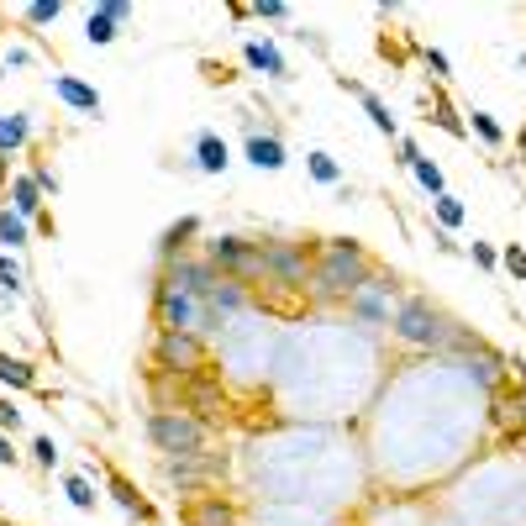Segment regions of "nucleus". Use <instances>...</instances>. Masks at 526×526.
<instances>
[{"instance_id": "nucleus-1", "label": "nucleus", "mask_w": 526, "mask_h": 526, "mask_svg": "<svg viewBox=\"0 0 526 526\" xmlns=\"http://www.w3.org/2000/svg\"><path fill=\"white\" fill-rule=\"evenodd\" d=\"M369 274H374V263H369V253H363L358 242L327 237V248L311 258V285H306V290H311L316 300H342V306H348V295H353Z\"/></svg>"}, {"instance_id": "nucleus-2", "label": "nucleus", "mask_w": 526, "mask_h": 526, "mask_svg": "<svg viewBox=\"0 0 526 526\" xmlns=\"http://www.w3.org/2000/svg\"><path fill=\"white\" fill-rule=\"evenodd\" d=\"M390 332L406 342V348H448V342L463 337V332H453V321L442 316L432 300H421V295L400 300V306L390 311Z\"/></svg>"}, {"instance_id": "nucleus-3", "label": "nucleus", "mask_w": 526, "mask_h": 526, "mask_svg": "<svg viewBox=\"0 0 526 526\" xmlns=\"http://www.w3.org/2000/svg\"><path fill=\"white\" fill-rule=\"evenodd\" d=\"M211 263L216 274L237 279V285H253V279H263V242H248L237 232H221V237H206V253H200Z\"/></svg>"}, {"instance_id": "nucleus-4", "label": "nucleus", "mask_w": 526, "mask_h": 526, "mask_svg": "<svg viewBox=\"0 0 526 526\" xmlns=\"http://www.w3.org/2000/svg\"><path fill=\"white\" fill-rule=\"evenodd\" d=\"M148 437H153V448L169 453V458L206 453V421L190 416V411H153L148 416Z\"/></svg>"}, {"instance_id": "nucleus-5", "label": "nucleus", "mask_w": 526, "mask_h": 526, "mask_svg": "<svg viewBox=\"0 0 526 526\" xmlns=\"http://www.w3.org/2000/svg\"><path fill=\"white\" fill-rule=\"evenodd\" d=\"M263 285L306 290L311 285V253L300 242H263Z\"/></svg>"}, {"instance_id": "nucleus-6", "label": "nucleus", "mask_w": 526, "mask_h": 526, "mask_svg": "<svg viewBox=\"0 0 526 526\" xmlns=\"http://www.w3.org/2000/svg\"><path fill=\"white\" fill-rule=\"evenodd\" d=\"M390 306H395V279H384V274H369L348 295V316H353V327H363V332L390 327Z\"/></svg>"}, {"instance_id": "nucleus-7", "label": "nucleus", "mask_w": 526, "mask_h": 526, "mask_svg": "<svg viewBox=\"0 0 526 526\" xmlns=\"http://www.w3.org/2000/svg\"><path fill=\"white\" fill-rule=\"evenodd\" d=\"M153 311H158V332H195L200 337V321H206V311H200V300L174 290L169 279H158L153 290Z\"/></svg>"}, {"instance_id": "nucleus-8", "label": "nucleus", "mask_w": 526, "mask_h": 526, "mask_svg": "<svg viewBox=\"0 0 526 526\" xmlns=\"http://www.w3.org/2000/svg\"><path fill=\"white\" fill-rule=\"evenodd\" d=\"M153 358H158V369H164V374H200V369H206V337H195V332H158Z\"/></svg>"}, {"instance_id": "nucleus-9", "label": "nucleus", "mask_w": 526, "mask_h": 526, "mask_svg": "<svg viewBox=\"0 0 526 526\" xmlns=\"http://www.w3.org/2000/svg\"><path fill=\"white\" fill-rule=\"evenodd\" d=\"M6 195H11V211L22 216V221H37L43 232H53V216L43 211V206H48V195L37 190V179H32V174H11Z\"/></svg>"}, {"instance_id": "nucleus-10", "label": "nucleus", "mask_w": 526, "mask_h": 526, "mask_svg": "<svg viewBox=\"0 0 526 526\" xmlns=\"http://www.w3.org/2000/svg\"><path fill=\"white\" fill-rule=\"evenodd\" d=\"M242 64L263 79H290V58L279 53L274 37H248V43H242Z\"/></svg>"}, {"instance_id": "nucleus-11", "label": "nucleus", "mask_w": 526, "mask_h": 526, "mask_svg": "<svg viewBox=\"0 0 526 526\" xmlns=\"http://www.w3.org/2000/svg\"><path fill=\"white\" fill-rule=\"evenodd\" d=\"M242 158H248V164L253 169H263V174H279V169H285L290 164V153H285V143H279V137L274 132H248V143H242Z\"/></svg>"}, {"instance_id": "nucleus-12", "label": "nucleus", "mask_w": 526, "mask_h": 526, "mask_svg": "<svg viewBox=\"0 0 526 526\" xmlns=\"http://www.w3.org/2000/svg\"><path fill=\"white\" fill-rule=\"evenodd\" d=\"M232 169V148H227V137L211 132V127H200L195 132V174H227Z\"/></svg>"}, {"instance_id": "nucleus-13", "label": "nucleus", "mask_w": 526, "mask_h": 526, "mask_svg": "<svg viewBox=\"0 0 526 526\" xmlns=\"http://www.w3.org/2000/svg\"><path fill=\"white\" fill-rule=\"evenodd\" d=\"M53 95L64 100L69 111H79V116H100V90L85 85L79 74H53Z\"/></svg>"}, {"instance_id": "nucleus-14", "label": "nucleus", "mask_w": 526, "mask_h": 526, "mask_svg": "<svg viewBox=\"0 0 526 526\" xmlns=\"http://www.w3.org/2000/svg\"><path fill=\"white\" fill-rule=\"evenodd\" d=\"M27 143H32V111H11V116H0V158L22 153Z\"/></svg>"}, {"instance_id": "nucleus-15", "label": "nucleus", "mask_w": 526, "mask_h": 526, "mask_svg": "<svg viewBox=\"0 0 526 526\" xmlns=\"http://www.w3.org/2000/svg\"><path fill=\"white\" fill-rule=\"evenodd\" d=\"M353 95L363 100V116L374 121V132H379V137H390V143H395V137H400V121H395V111L384 106V100H379L374 90H363V85H353Z\"/></svg>"}, {"instance_id": "nucleus-16", "label": "nucleus", "mask_w": 526, "mask_h": 526, "mask_svg": "<svg viewBox=\"0 0 526 526\" xmlns=\"http://www.w3.org/2000/svg\"><path fill=\"white\" fill-rule=\"evenodd\" d=\"M195 232H200V216H179L174 227L164 232V242H158V258L174 263L179 253H190V237H195Z\"/></svg>"}, {"instance_id": "nucleus-17", "label": "nucleus", "mask_w": 526, "mask_h": 526, "mask_svg": "<svg viewBox=\"0 0 526 526\" xmlns=\"http://www.w3.org/2000/svg\"><path fill=\"white\" fill-rule=\"evenodd\" d=\"M27 242H32V221H22L11 206H0V248H6V253H22Z\"/></svg>"}, {"instance_id": "nucleus-18", "label": "nucleus", "mask_w": 526, "mask_h": 526, "mask_svg": "<svg viewBox=\"0 0 526 526\" xmlns=\"http://www.w3.org/2000/svg\"><path fill=\"white\" fill-rule=\"evenodd\" d=\"M116 32H121V22H116L106 6H95V11L85 16V43H90V48H111Z\"/></svg>"}, {"instance_id": "nucleus-19", "label": "nucleus", "mask_w": 526, "mask_h": 526, "mask_svg": "<svg viewBox=\"0 0 526 526\" xmlns=\"http://www.w3.org/2000/svg\"><path fill=\"white\" fill-rule=\"evenodd\" d=\"M0 384H6V390H32L37 384V369L27 358H11L6 348H0Z\"/></svg>"}, {"instance_id": "nucleus-20", "label": "nucleus", "mask_w": 526, "mask_h": 526, "mask_svg": "<svg viewBox=\"0 0 526 526\" xmlns=\"http://www.w3.org/2000/svg\"><path fill=\"white\" fill-rule=\"evenodd\" d=\"M306 174L316 179V185H327V190H342V164L332 153H321V148L306 153Z\"/></svg>"}, {"instance_id": "nucleus-21", "label": "nucleus", "mask_w": 526, "mask_h": 526, "mask_svg": "<svg viewBox=\"0 0 526 526\" xmlns=\"http://www.w3.org/2000/svg\"><path fill=\"white\" fill-rule=\"evenodd\" d=\"M411 174H416V185L427 190L432 200H437V195H448V174H442V164H437V158H427V153H421L416 164H411Z\"/></svg>"}, {"instance_id": "nucleus-22", "label": "nucleus", "mask_w": 526, "mask_h": 526, "mask_svg": "<svg viewBox=\"0 0 526 526\" xmlns=\"http://www.w3.org/2000/svg\"><path fill=\"white\" fill-rule=\"evenodd\" d=\"M432 216H437V227H442V232H458L463 221H469V206H463V200L448 190V195H437V200H432Z\"/></svg>"}, {"instance_id": "nucleus-23", "label": "nucleus", "mask_w": 526, "mask_h": 526, "mask_svg": "<svg viewBox=\"0 0 526 526\" xmlns=\"http://www.w3.org/2000/svg\"><path fill=\"white\" fill-rule=\"evenodd\" d=\"M469 132H479L484 148H505V127H500L490 111H469Z\"/></svg>"}, {"instance_id": "nucleus-24", "label": "nucleus", "mask_w": 526, "mask_h": 526, "mask_svg": "<svg viewBox=\"0 0 526 526\" xmlns=\"http://www.w3.org/2000/svg\"><path fill=\"white\" fill-rule=\"evenodd\" d=\"M190 526H232V511H227V505H221V495H206V500L195 505Z\"/></svg>"}, {"instance_id": "nucleus-25", "label": "nucleus", "mask_w": 526, "mask_h": 526, "mask_svg": "<svg viewBox=\"0 0 526 526\" xmlns=\"http://www.w3.org/2000/svg\"><path fill=\"white\" fill-rule=\"evenodd\" d=\"M0 290H6L11 300L27 295V269H22V263H16L11 253H0Z\"/></svg>"}, {"instance_id": "nucleus-26", "label": "nucleus", "mask_w": 526, "mask_h": 526, "mask_svg": "<svg viewBox=\"0 0 526 526\" xmlns=\"http://www.w3.org/2000/svg\"><path fill=\"white\" fill-rule=\"evenodd\" d=\"M64 495H69L74 511H95V500H100V495H95V484H90L85 474H69V479H64Z\"/></svg>"}, {"instance_id": "nucleus-27", "label": "nucleus", "mask_w": 526, "mask_h": 526, "mask_svg": "<svg viewBox=\"0 0 526 526\" xmlns=\"http://www.w3.org/2000/svg\"><path fill=\"white\" fill-rule=\"evenodd\" d=\"M22 16H27V27H53L58 16H64V0H32Z\"/></svg>"}, {"instance_id": "nucleus-28", "label": "nucleus", "mask_w": 526, "mask_h": 526, "mask_svg": "<svg viewBox=\"0 0 526 526\" xmlns=\"http://www.w3.org/2000/svg\"><path fill=\"white\" fill-rule=\"evenodd\" d=\"M421 64H427V74L437 79V85H448V79H453V58L442 53V48H432V43L421 48Z\"/></svg>"}, {"instance_id": "nucleus-29", "label": "nucleus", "mask_w": 526, "mask_h": 526, "mask_svg": "<svg viewBox=\"0 0 526 526\" xmlns=\"http://www.w3.org/2000/svg\"><path fill=\"white\" fill-rule=\"evenodd\" d=\"M432 121H437L448 137H469V121H458V111L448 106V100H437V106H432Z\"/></svg>"}, {"instance_id": "nucleus-30", "label": "nucleus", "mask_w": 526, "mask_h": 526, "mask_svg": "<svg viewBox=\"0 0 526 526\" xmlns=\"http://www.w3.org/2000/svg\"><path fill=\"white\" fill-rule=\"evenodd\" d=\"M248 16H258V22H285L290 6L285 0H258V6H248Z\"/></svg>"}, {"instance_id": "nucleus-31", "label": "nucleus", "mask_w": 526, "mask_h": 526, "mask_svg": "<svg viewBox=\"0 0 526 526\" xmlns=\"http://www.w3.org/2000/svg\"><path fill=\"white\" fill-rule=\"evenodd\" d=\"M395 153H400L395 164H400V169H411L416 158H421V143H416V137H406V132H400V137H395Z\"/></svg>"}, {"instance_id": "nucleus-32", "label": "nucleus", "mask_w": 526, "mask_h": 526, "mask_svg": "<svg viewBox=\"0 0 526 526\" xmlns=\"http://www.w3.org/2000/svg\"><path fill=\"white\" fill-rule=\"evenodd\" d=\"M32 458L43 463V469H58V442H53V437H37V442H32Z\"/></svg>"}, {"instance_id": "nucleus-33", "label": "nucleus", "mask_w": 526, "mask_h": 526, "mask_svg": "<svg viewBox=\"0 0 526 526\" xmlns=\"http://www.w3.org/2000/svg\"><path fill=\"white\" fill-rule=\"evenodd\" d=\"M16 427H22V406L6 395V400H0V432H16Z\"/></svg>"}, {"instance_id": "nucleus-34", "label": "nucleus", "mask_w": 526, "mask_h": 526, "mask_svg": "<svg viewBox=\"0 0 526 526\" xmlns=\"http://www.w3.org/2000/svg\"><path fill=\"white\" fill-rule=\"evenodd\" d=\"M27 174H32V179H37V190H43V195H58V174H53V169H48V164H32V169H27Z\"/></svg>"}, {"instance_id": "nucleus-35", "label": "nucleus", "mask_w": 526, "mask_h": 526, "mask_svg": "<svg viewBox=\"0 0 526 526\" xmlns=\"http://www.w3.org/2000/svg\"><path fill=\"white\" fill-rule=\"evenodd\" d=\"M500 263H505V269H511V279H526V253L516 248V242H511V248L500 253Z\"/></svg>"}, {"instance_id": "nucleus-36", "label": "nucleus", "mask_w": 526, "mask_h": 526, "mask_svg": "<svg viewBox=\"0 0 526 526\" xmlns=\"http://www.w3.org/2000/svg\"><path fill=\"white\" fill-rule=\"evenodd\" d=\"M469 253H474V263H479V269H484V274H490V269H500V253L490 248V242H474V248H469Z\"/></svg>"}, {"instance_id": "nucleus-37", "label": "nucleus", "mask_w": 526, "mask_h": 526, "mask_svg": "<svg viewBox=\"0 0 526 526\" xmlns=\"http://www.w3.org/2000/svg\"><path fill=\"white\" fill-rule=\"evenodd\" d=\"M100 6H106V11L116 16V22H121V27H127V22H132V16H137V6H132V0H100Z\"/></svg>"}, {"instance_id": "nucleus-38", "label": "nucleus", "mask_w": 526, "mask_h": 526, "mask_svg": "<svg viewBox=\"0 0 526 526\" xmlns=\"http://www.w3.org/2000/svg\"><path fill=\"white\" fill-rule=\"evenodd\" d=\"M0 64H6V69H27L32 53H27V48H6V53H0Z\"/></svg>"}, {"instance_id": "nucleus-39", "label": "nucleus", "mask_w": 526, "mask_h": 526, "mask_svg": "<svg viewBox=\"0 0 526 526\" xmlns=\"http://www.w3.org/2000/svg\"><path fill=\"white\" fill-rule=\"evenodd\" d=\"M6 463H16V448H11V437L0 432V469H6Z\"/></svg>"}, {"instance_id": "nucleus-40", "label": "nucleus", "mask_w": 526, "mask_h": 526, "mask_svg": "<svg viewBox=\"0 0 526 526\" xmlns=\"http://www.w3.org/2000/svg\"><path fill=\"white\" fill-rule=\"evenodd\" d=\"M521 69H526V53H521Z\"/></svg>"}, {"instance_id": "nucleus-41", "label": "nucleus", "mask_w": 526, "mask_h": 526, "mask_svg": "<svg viewBox=\"0 0 526 526\" xmlns=\"http://www.w3.org/2000/svg\"><path fill=\"white\" fill-rule=\"evenodd\" d=\"M0 169H6V158H0Z\"/></svg>"}]
</instances>
